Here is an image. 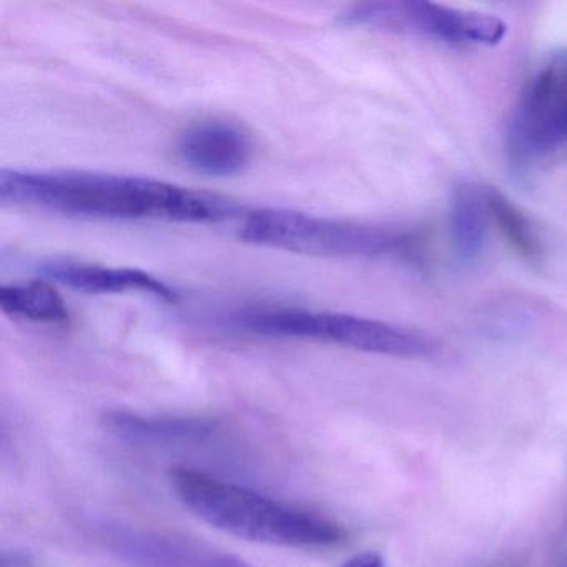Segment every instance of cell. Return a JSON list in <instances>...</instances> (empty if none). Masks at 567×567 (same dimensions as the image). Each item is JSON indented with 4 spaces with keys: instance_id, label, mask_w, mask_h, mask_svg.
<instances>
[{
    "instance_id": "obj_14",
    "label": "cell",
    "mask_w": 567,
    "mask_h": 567,
    "mask_svg": "<svg viewBox=\"0 0 567 567\" xmlns=\"http://www.w3.org/2000/svg\"><path fill=\"white\" fill-rule=\"evenodd\" d=\"M341 567H386L384 566L383 557L377 553H361L358 556L351 557L348 563Z\"/></svg>"
},
{
    "instance_id": "obj_6",
    "label": "cell",
    "mask_w": 567,
    "mask_h": 567,
    "mask_svg": "<svg viewBox=\"0 0 567 567\" xmlns=\"http://www.w3.org/2000/svg\"><path fill=\"white\" fill-rule=\"evenodd\" d=\"M567 138V52L554 55L534 74L507 124L511 161L519 167L556 151Z\"/></svg>"
},
{
    "instance_id": "obj_3",
    "label": "cell",
    "mask_w": 567,
    "mask_h": 567,
    "mask_svg": "<svg viewBox=\"0 0 567 567\" xmlns=\"http://www.w3.org/2000/svg\"><path fill=\"white\" fill-rule=\"evenodd\" d=\"M240 237L248 244L328 258H398L423 261L424 238L413 230L354 224L303 212H250Z\"/></svg>"
},
{
    "instance_id": "obj_12",
    "label": "cell",
    "mask_w": 567,
    "mask_h": 567,
    "mask_svg": "<svg viewBox=\"0 0 567 567\" xmlns=\"http://www.w3.org/2000/svg\"><path fill=\"white\" fill-rule=\"evenodd\" d=\"M0 310L14 320L35 324H65L71 320L68 303L48 281L2 285Z\"/></svg>"
},
{
    "instance_id": "obj_1",
    "label": "cell",
    "mask_w": 567,
    "mask_h": 567,
    "mask_svg": "<svg viewBox=\"0 0 567 567\" xmlns=\"http://www.w3.org/2000/svg\"><path fill=\"white\" fill-rule=\"evenodd\" d=\"M0 200L74 217L215 224L234 205L205 192L137 175L71 171H2Z\"/></svg>"
},
{
    "instance_id": "obj_8",
    "label": "cell",
    "mask_w": 567,
    "mask_h": 567,
    "mask_svg": "<svg viewBox=\"0 0 567 567\" xmlns=\"http://www.w3.org/2000/svg\"><path fill=\"white\" fill-rule=\"evenodd\" d=\"M177 155L188 168L208 177H231L250 165L254 142L241 125L205 121L192 125L177 142Z\"/></svg>"
},
{
    "instance_id": "obj_11",
    "label": "cell",
    "mask_w": 567,
    "mask_h": 567,
    "mask_svg": "<svg viewBox=\"0 0 567 567\" xmlns=\"http://www.w3.org/2000/svg\"><path fill=\"white\" fill-rule=\"evenodd\" d=\"M487 221L489 215L483 188L457 185L451 195L450 238L461 264L471 265L480 260L486 247Z\"/></svg>"
},
{
    "instance_id": "obj_13",
    "label": "cell",
    "mask_w": 567,
    "mask_h": 567,
    "mask_svg": "<svg viewBox=\"0 0 567 567\" xmlns=\"http://www.w3.org/2000/svg\"><path fill=\"white\" fill-rule=\"evenodd\" d=\"M483 194L489 220L499 228L511 250L527 264H539L544 255L543 244L526 214L496 188H483Z\"/></svg>"
},
{
    "instance_id": "obj_10",
    "label": "cell",
    "mask_w": 567,
    "mask_h": 567,
    "mask_svg": "<svg viewBox=\"0 0 567 567\" xmlns=\"http://www.w3.org/2000/svg\"><path fill=\"white\" fill-rule=\"evenodd\" d=\"M109 431L125 443L138 446L198 444L217 433L218 423L202 416H151L114 410L104 414Z\"/></svg>"
},
{
    "instance_id": "obj_5",
    "label": "cell",
    "mask_w": 567,
    "mask_h": 567,
    "mask_svg": "<svg viewBox=\"0 0 567 567\" xmlns=\"http://www.w3.org/2000/svg\"><path fill=\"white\" fill-rule=\"evenodd\" d=\"M348 28L373 29L390 34L414 35L453 45L494 48L506 38L503 19L421 0H378L351 6L341 14Z\"/></svg>"
},
{
    "instance_id": "obj_9",
    "label": "cell",
    "mask_w": 567,
    "mask_h": 567,
    "mask_svg": "<svg viewBox=\"0 0 567 567\" xmlns=\"http://www.w3.org/2000/svg\"><path fill=\"white\" fill-rule=\"evenodd\" d=\"M44 274L51 280L82 291V293L107 295L141 291L155 298L177 303V291L154 275L137 268L107 267V265L78 264V261H52L45 265Z\"/></svg>"
},
{
    "instance_id": "obj_7",
    "label": "cell",
    "mask_w": 567,
    "mask_h": 567,
    "mask_svg": "<svg viewBox=\"0 0 567 567\" xmlns=\"http://www.w3.org/2000/svg\"><path fill=\"white\" fill-rule=\"evenodd\" d=\"M95 534L114 556L134 567H254L231 554L157 530L97 523Z\"/></svg>"
},
{
    "instance_id": "obj_2",
    "label": "cell",
    "mask_w": 567,
    "mask_h": 567,
    "mask_svg": "<svg viewBox=\"0 0 567 567\" xmlns=\"http://www.w3.org/2000/svg\"><path fill=\"white\" fill-rule=\"evenodd\" d=\"M172 487L205 523L231 536L274 546L317 549L344 539L340 524L323 514L228 483L204 471L175 467Z\"/></svg>"
},
{
    "instance_id": "obj_4",
    "label": "cell",
    "mask_w": 567,
    "mask_h": 567,
    "mask_svg": "<svg viewBox=\"0 0 567 567\" xmlns=\"http://www.w3.org/2000/svg\"><path fill=\"white\" fill-rule=\"evenodd\" d=\"M230 323L257 337L320 341L384 357L423 358L433 351V343L423 334L373 318L334 311L255 305L231 313Z\"/></svg>"
}]
</instances>
